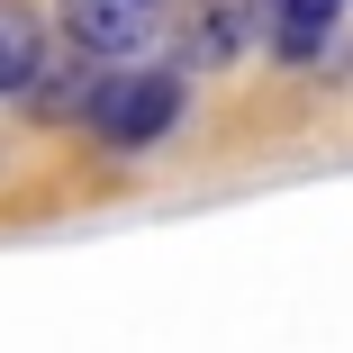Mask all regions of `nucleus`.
Returning a JSON list of instances; mask_svg holds the SVG:
<instances>
[{"label":"nucleus","instance_id":"nucleus-1","mask_svg":"<svg viewBox=\"0 0 353 353\" xmlns=\"http://www.w3.org/2000/svg\"><path fill=\"white\" fill-rule=\"evenodd\" d=\"M181 109H190L181 73H118V82L100 91L91 127L109 136L118 154H136V145H154V136H172V127H181Z\"/></svg>","mask_w":353,"mask_h":353},{"label":"nucleus","instance_id":"nucleus-2","mask_svg":"<svg viewBox=\"0 0 353 353\" xmlns=\"http://www.w3.org/2000/svg\"><path fill=\"white\" fill-rule=\"evenodd\" d=\"M54 19H63V37H73L82 54L109 63V54H136L154 37V0H63Z\"/></svg>","mask_w":353,"mask_h":353},{"label":"nucleus","instance_id":"nucleus-3","mask_svg":"<svg viewBox=\"0 0 353 353\" xmlns=\"http://www.w3.org/2000/svg\"><path fill=\"white\" fill-rule=\"evenodd\" d=\"M91 63H100V54H82V46H73V63H54V54H46V63H37V82L19 91V109H28V118H54V127L91 118V109H100V91H109Z\"/></svg>","mask_w":353,"mask_h":353},{"label":"nucleus","instance_id":"nucleus-4","mask_svg":"<svg viewBox=\"0 0 353 353\" xmlns=\"http://www.w3.org/2000/svg\"><path fill=\"white\" fill-rule=\"evenodd\" d=\"M254 10L263 0H190L181 10V63H236L254 46Z\"/></svg>","mask_w":353,"mask_h":353},{"label":"nucleus","instance_id":"nucleus-5","mask_svg":"<svg viewBox=\"0 0 353 353\" xmlns=\"http://www.w3.org/2000/svg\"><path fill=\"white\" fill-rule=\"evenodd\" d=\"M263 10H272V46H281V63H308V54H326L344 0H263Z\"/></svg>","mask_w":353,"mask_h":353},{"label":"nucleus","instance_id":"nucleus-6","mask_svg":"<svg viewBox=\"0 0 353 353\" xmlns=\"http://www.w3.org/2000/svg\"><path fill=\"white\" fill-rule=\"evenodd\" d=\"M37 63H46V28H37V10L0 0V100H19V91L37 82Z\"/></svg>","mask_w":353,"mask_h":353}]
</instances>
